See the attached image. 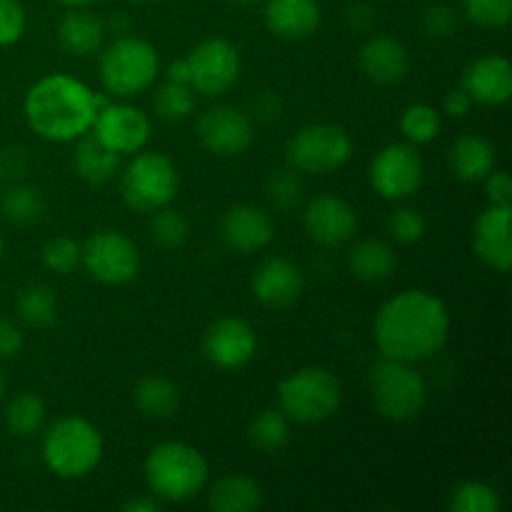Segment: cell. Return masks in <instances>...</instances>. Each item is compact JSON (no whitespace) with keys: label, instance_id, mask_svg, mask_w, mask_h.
Instances as JSON below:
<instances>
[{"label":"cell","instance_id":"cell-21","mask_svg":"<svg viewBox=\"0 0 512 512\" xmlns=\"http://www.w3.org/2000/svg\"><path fill=\"white\" fill-rule=\"evenodd\" d=\"M360 70L375 85H398L410 73V53L393 35H373L358 53Z\"/></svg>","mask_w":512,"mask_h":512},{"label":"cell","instance_id":"cell-13","mask_svg":"<svg viewBox=\"0 0 512 512\" xmlns=\"http://www.w3.org/2000/svg\"><path fill=\"white\" fill-rule=\"evenodd\" d=\"M200 145L218 158H238L253 145V120L233 105H213L195 125Z\"/></svg>","mask_w":512,"mask_h":512},{"label":"cell","instance_id":"cell-49","mask_svg":"<svg viewBox=\"0 0 512 512\" xmlns=\"http://www.w3.org/2000/svg\"><path fill=\"white\" fill-rule=\"evenodd\" d=\"M55 3L65 5V8H88V5L95 3V0H55Z\"/></svg>","mask_w":512,"mask_h":512},{"label":"cell","instance_id":"cell-3","mask_svg":"<svg viewBox=\"0 0 512 512\" xmlns=\"http://www.w3.org/2000/svg\"><path fill=\"white\" fill-rule=\"evenodd\" d=\"M143 478L160 503H185L208 488L210 465L193 445L165 440L145 455Z\"/></svg>","mask_w":512,"mask_h":512},{"label":"cell","instance_id":"cell-33","mask_svg":"<svg viewBox=\"0 0 512 512\" xmlns=\"http://www.w3.org/2000/svg\"><path fill=\"white\" fill-rule=\"evenodd\" d=\"M153 110L165 123H180L195 110V90L190 85L165 80L153 93Z\"/></svg>","mask_w":512,"mask_h":512},{"label":"cell","instance_id":"cell-16","mask_svg":"<svg viewBox=\"0 0 512 512\" xmlns=\"http://www.w3.org/2000/svg\"><path fill=\"white\" fill-rule=\"evenodd\" d=\"M258 353V333L243 318H220L203 333V355L220 370H240Z\"/></svg>","mask_w":512,"mask_h":512},{"label":"cell","instance_id":"cell-12","mask_svg":"<svg viewBox=\"0 0 512 512\" xmlns=\"http://www.w3.org/2000/svg\"><path fill=\"white\" fill-rule=\"evenodd\" d=\"M190 88L205 98H220L238 83L243 60L228 38H205L188 53Z\"/></svg>","mask_w":512,"mask_h":512},{"label":"cell","instance_id":"cell-5","mask_svg":"<svg viewBox=\"0 0 512 512\" xmlns=\"http://www.w3.org/2000/svg\"><path fill=\"white\" fill-rule=\"evenodd\" d=\"M100 85L110 98L128 100L145 93L160 75V53L153 43L135 35H123L105 45L98 63Z\"/></svg>","mask_w":512,"mask_h":512},{"label":"cell","instance_id":"cell-40","mask_svg":"<svg viewBox=\"0 0 512 512\" xmlns=\"http://www.w3.org/2000/svg\"><path fill=\"white\" fill-rule=\"evenodd\" d=\"M425 228H428V223H425L423 213H420L418 208H408V205L393 210V215H390L388 220L390 235L403 245L418 243L425 235Z\"/></svg>","mask_w":512,"mask_h":512},{"label":"cell","instance_id":"cell-43","mask_svg":"<svg viewBox=\"0 0 512 512\" xmlns=\"http://www.w3.org/2000/svg\"><path fill=\"white\" fill-rule=\"evenodd\" d=\"M283 118V100L273 90H260L253 100H250V120H260V123H278Z\"/></svg>","mask_w":512,"mask_h":512},{"label":"cell","instance_id":"cell-8","mask_svg":"<svg viewBox=\"0 0 512 512\" xmlns=\"http://www.w3.org/2000/svg\"><path fill=\"white\" fill-rule=\"evenodd\" d=\"M180 173L173 160L155 150H138L120 173L123 203L135 213H155L175 200Z\"/></svg>","mask_w":512,"mask_h":512},{"label":"cell","instance_id":"cell-24","mask_svg":"<svg viewBox=\"0 0 512 512\" xmlns=\"http://www.w3.org/2000/svg\"><path fill=\"white\" fill-rule=\"evenodd\" d=\"M448 168L463 183H483L495 168V148L483 135H460L448 150Z\"/></svg>","mask_w":512,"mask_h":512},{"label":"cell","instance_id":"cell-26","mask_svg":"<svg viewBox=\"0 0 512 512\" xmlns=\"http://www.w3.org/2000/svg\"><path fill=\"white\" fill-rule=\"evenodd\" d=\"M73 170L83 183L105 185L120 173V155L105 148L93 133H85L75 140Z\"/></svg>","mask_w":512,"mask_h":512},{"label":"cell","instance_id":"cell-48","mask_svg":"<svg viewBox=\"0 0 512 512\" xmlns=\"http://www.w3.org/2000/svg\"><path fill=\"white\" fill-rule=\"evenodd\" d=\"M165 80H173V83L190 85V65H188V58L173 60V63H170L168 68H165Z\"/></svg>","mask_w":512,"mask_h":512},{"label":"cell","instance_id":"cell-29","mask_svg":"<svg viewBox=\"0 0 512 512\" xmlns=\"http://www.w3.org/2000/svg\"><path fill=\"white\" fill-rule=\"evenodd\" d=\"M5 428L13 438L28 440L33 435L43 433L45 418H48V410H45V403L35 393H28V390H20L5 405Z\"/></svg>","mask_w":512,"mask_h":512},{"label":"cell","instance_id":"cell-46","mask_svg":"<svg viewBox=\"0 0 512 512\" xmlns=\"http://www.w3.org/2000/svg\"><path fill=\"white\" fill-rule=\"evenodd\" d=\"M443 108L450 118H465L470 113V108H473V100L468 98V93L463 88L450 90L443 100Z\"/></svg>","mask_w":512,"mask_h":512},{"label":"cell","instance_id":"cell-36","mask_svg":"<svg viewBox=\"0 0 512 512\" xmlns=\"http://www.w3.org/2000/svg\"><path fill=\"white\" fill-rule=\"evenodd\" d=\"M150 215H153V220H150V235H153V240L160 248L178 250L188 243L190 223L180 210L165 205V208L155 210Z\"/></svg>","mask_w":512,"mask_h":512},{"label":"cell","instance_id":"cell-28","mask_svg":"<svg viewBox=\"0 0 512 512\" xmlns=\"http://www.w3.org/2000/svg\"><path fill=\"white\" fill-rule=\"evenodd\" d=\"M133 403L148 420H170L180 410V388L163 375H145L133 388Z\"/></svg>","mask_w":512,"mask_h":512},{"label":"cell","instance_id":"cell-50","mask_svg":"<svg viewBox=\"0 0 512 512\" xmlns=\"http://www.w3.org/2000/svg\"><path fill=\"white\" fill-rule=\"evenodd\" d=\"M230 3H233V5H243V8H248V5L260 3V0H230Z\"/></svg>","mask_w":512,"mask_h":512},{"label":"cell","instance_id":"cell-39","mask_svg":"<svg viewBox=\"0 0 512 512\" xmlns=\"http://www.w3.org/2000/svg\"><path fill=\"white\" fill-rule=\"evenodd\" d=\"M40 260H43L45 270H50L55 275L73 273L80 265V243L68 238V235H55V238H50L43 245Z\"/></svg>","mask_w":512,"mask_h":512},{"label":"cell","instance_id":"cell-31","mask_svg":"<svg viewBox=\"0 0 512 512\" xmlns=\"http://www.w3.org/2000/svg\"><path fill=\"white\" fill-rule=\"evenodd\" d=\"M0 210H3V218L10 225L30 228V225L40 223V218L45 213V203L43 195L33 185L15 183L10 188H5L3 195H0Z\"/></svg>","mask_w":512,"mask_h":512},{"label":"cell","instance_id":"cell-37","mask_svg":"<svg viewBox=\"0 0 512 512\" xmlns=\"http://www.w3.org/2000/svg\"><path fill=\"white\" fill-rule=\"evenodd\" d=\"M303 180H300L298 170L283 168L275 170L268 180H265V198H268L270 208L280 210V213H290L303 200Z\"/></svg>","mask_w":512,"mask_h":512},{"label":"cell","instance_id":"cell-27","mask_svg":"<svg viewBox=\"0 0 512 512\" xmlns=\"http://www.w3.org/2000/svg\"><path fill=\"white\" fill-rule=\"evenodd\" d=\"M208 505L215 512H255L263 508V488L248 475H223L208 488Z\"/></svg>","mask_w":512,"mask_h":512},{"label":"cell","instance_id":"cell-19","mask_svg":"<svg viewBox=\"0 0 512 512\" xmlns=\"http://www.w3.org/2000/svg\"><path fill=\"white\" fill-rule=\"evenodd\" d=\"M512 205H488L473 228V250L495 273H508L512 263Z\"/></svg>","mask_w":512,"mask_h":512},{"label":"cell","instance_id":"cell-52","mask_svg":"<svg viewBox=\"0 0 512 512\" xmlns=\"http://www.w3.org/2000/svg\"><path fill=\"white\" fill-rule=\"evenodd\" d=\"M3 250H5V243H3V238H0V258H3Z\"/></svg>","mask_w":512,"mask_h":512},{"label":"cell","instance_id":"cell-25","mask_svg":"<svg viewBox=\"0 0 512 512\" xmlns=\"http://www.w3.org/2000/svg\"><path fill=\"white\" fill-rule=\"evenodd\" d=\"M398 268L393 245L380 238H363L350 248L348 270L360 283H385Z\"/></svg>","mask_w":512,"mask_h":512},{"label":"cell","instance_id":"cell-17","mask_svg":"<svg viewBox=\"0 0 512 512\" xmlns=\"http://www.w3.org/2000/svg\"><path fill=\"white\" fill-rule=\"evenodd\" d=\"M253 298L268 310H285L298 303L305 290V275L298 265L283 255H270L255 268L250 278Z\"/></svg>","mask_w":512,"mask_h":512},{"label":"cell","instance_id":"cell-7","mask_svg":"<svg viewBox=\"0 0 512 512\" xmlns=\"http://www.w3.org/2000/svg\"><path fill=\"white\" fill-rule=\"evenodd\" d=\"M370 400L390 423H410L428 405V385L413 363L380 358L370 368Z\"/></svg>","mask_w":512,"mask_h":512},{"label":"cell","instance_id":"cell-18","mask_svg":"<svg viewBox=\"0 0 512 512\" xmlns=\"http://www.w3.org/2000/svg\"><path fill=\"white\" fill-rule=\"evenodd\" d=\"M220 238L230 250L253 255L268 248L275 238L273 215L253 203H238L228 208L220 220Z\"/></svg>","mask_w":512,"mask_h":512},{"label":"cell","instance_id":"cell-14","mask_svg":"<svg viewBox=\"0 0 512 512\" xmlns=\"http://www.w3.org/2000/svg\"><path fill=\"white\" fill-rule=\"evenodd\" d=\"M150 118L138 105H130L125 100H110L103 110H98L93 130L90 133L113 150L115 155H135L143 150L150 140Z\"/></svg>","mask_w":512,"mask_h":512},{"label":"cell","instance_id":"cell-20","mask_svg":"<svg viewBox=\"0 0 512 512\" xmlns=\"http://www.w3.org/2000/svg\"><path fill=\"white\" fill-rule=\"evenodd\" d=\"M460 88L473 103L498 108L512 98V65L505 55H480L463 70Z\"/></svg>","mask_w":512,"mask_h":512},{"label":"cell","instance_id":"cell-32","mask_svg":"<svg viewBox=\"0 0 512 512\" xmlns=\"http://www.w3.org/2000/svg\"><path fill=\"white\" fill-rule=\"evenodd\" d=\"M15 310L28 328L45 330L58 320V295L48 285H28L20 290Z\"/></svg>","mask_w":512,"mask_h":512},{"label":"cell","instance_id":"cell-41","mask_svg":"<svg viewBox=\"0 0 512 512\" xmlns=\"http://www.w3.org/2000/svg\"><path fill=\"white\" fill-rule=\"evenodd\" d=\"M28 28V15L20 0H0V48L20 43Z\"/></svg>","mask_w":512,"mask_h":512},{"label":"cell","instance_id":"cell-34","mask_svg":"<svg viewBox=\"0 0 512 512\" xmlns=\"http://www.w3.org/2000/svg\"><path fill=\"white\" fill-rule=\"evenodd\" d=\"M443 130V120L440 113L428 103H415L408 105L400 115V133L405 135V140L413 145H428Z\"/></svg>","mask_w":512,"mask_h":512},{"label":"cell","instance_id":"cell-22","mask_svg":"<svg viewBox=\"0 0 512 512\" xmlns=\"http://www.w3.org/2000/svg\"><path fill=\"white\" fill-rule=\"evenodd\" d=\"M265 28L283 40H305L318 33L323 10L318 0H265Z\"/></svg>","mask_w":512,"mask_h":512},{"label":"cell","instance_id":"cell-6","mask_svg":"<svg viewBox=\"0 0 512 512\" xmlns=\"http://www.w3.org/2000/svg\"><path fill=\"white\" fill-rule=\"evenodd\" d=\"M343 403V385L333 370L305 365L278 385V408L290 423L318 425L333 418Z\"/></svg>","mask_w":512,"mask_h":512},{"label":"cell","instance_id":"cell-45","mask_svg":"<svg viewBox=\"0 0 512 512\" xmlns=\"http://www.w3.org/2000/svg\"><path fill=\"white\" fill-rule=\"evenodd\" d=\"M23 350V333L10 318H0V360H10Z\"/></svg>","mask_w":512,"mask_h":512},{"label":"cell","instance_id":"cell-10","mask_svg":"<svg viewBox=\"0 0 512 512\" xmlns=\"http://www.w3.org/2000/svg\"><path fill=\"white\" fill-rule=\"evenodd\" d=\"M80 265L100 285H128L140 273V250L115 228H100L80 245Z\"/></svg>","mask_w":512,"mask_h":512},{"label":"cell","instance_id":"cell-15","mask_svg":"<svg viewBox=\"0 0 512 512\" xmlns=\"http://www.w3.org/2000/svg\"><path fill=\"white\" fill-rule=\"evenodd\" d=\"M303 228L320 248H340L358 233V213L338 195H315L303 208Z\"/></svg>","mask_w":512,"mask_h":512},{"label":"cell","instance_id":"cell-30","mask_svg":"<svg viewBox=\"0 0 512 512\" xmlns=\"http://www.w3.org/2000/svg\"><path fill=\"white\" fill-rule=\"evenodd\" d=\"M248 440L258 453L275 455L290 443V420L280 408H265L250 420Z\"/></svg>","mask_w":512,"mask_h":512},{"label":"cell","instance_id":"cell-2","mask_svg":"<svg viewBox=\"0 0 512 512\" xmlns=\"http://www.w3.org/2000/svg\"><path fill=\"white\" fill-rule=\"evenodd\" d=\"M98 110L95 90L68 73L35 80L23 100L25 123L48 143H75L93 130Z\"/></svg>","mask_w":512,"mask_h":512},{"label":"cell","instance_id":"cell-4","mask_svg":"<svg viewBox=\"0 0 512 512\" xmlns=\"http://www.w3.org/2000/svg\"><path fill=\"white\" fill-rule=\"evenodd\" d=\"M103 450L105 443L98 425L83 415L55 420L50 428H45L40 443L45 468L60 480L88 478L103 460Z\"/></svg>","mask_w":512,"mask_h":512},{"label":"cell","instance_id":"cell-1","mask_svg":"<svg viewBox=\"0 0 512 512\" xmlns=\"http://www.w3.org/2000/svg\"><path fill=\"white\" fill-rule=\"evenodd\" d=\"M373 338L383 358L423 363L448 345L450 313L428 290H403L375 313Z\"/></svg>","mask_w":512,"mask_h":512},{"label":"cell","instance_id":"cell-35","mask_svg":"<svg viewBox=\"0 0 512 512\" xmlns=\"http://www.w3.org/2000/svg\"><path fill=\"white\" fill-rule=\"evenodd\" d=\"M500 508V493L483 480H465L448 498L450 512H498Z\"/></svg>","mask_w":512,"mask_h":512},{"label":"cell","instance_id":"cell-51","mask_svg":"<svg viewBox=\"0 0 512 512\" xmlns=\"http://www.w3.org/2000/svg\"><path fill=\"white\" fill-rule=\"evenodd\" d=\"M5 390H8V383H5L3 373H0V400H3V398H5Z\"/></svg>","mask_w":512,"mask_h":512},{"label":"cell","instance_id":"cell-42","mask_svg":"<svg viewBox=\"0 0 512 512\" xmlns=\"http://www.w3.org/2000/svg\"><path fill=\"white\" fill-rule=\"evenodd\" d=\"M420 25H423V30L430 35V38L445 40V38H453V35L458 33L460 15H458V10L450 8V5L438 3V5H430V8H425Z\"/></svg>","mask_w":512,"mask_h":512},{"label":"cell","instance_id":"cell-23","mask_svg":"<svg viewBox=\"0 0 512 512\" xmlns=\"http://www.w3.org/2000/svg\"><path fill=\"white\" fill-rule=\"evenodd\" d=\"M58 45L73 58H90L100 53L105 43V25L95 13L85 8H68L55 28Z\"/></svg>","mask_w":512,"mask_h":512},{"label":"cell","instance_id":"cell-11","mask_svg":"<svg viewBox=\"0 0 512 512\" xmlns=\"http://www.w3.org/2000/svg\"><path fill=\"white\" fill-rule=\"evenodd\" d=\"M370 188L390 203L408 200L423 188L425 163L413 143H390L375 153L368 170Z\"/></svg>","mask_w":512,"mask_h":512},{"label":"cell","instance_id":"cell-53","mask_svg":"<svg viewBox=\"0 0 512 512\" xmlns=\"http://www.w3.org/2000/svg\"><path fill=\"white\" fill-rule=\"evenodd\" d=\"M133 3H150V0H133Z\"/></svg>","mask_w":512,"mask_h":512},{"label":"cell","instance_id":"cell-38","mask_svg":"<svg viewBox=\"0 0 512 512\" xmlns=\"http://www.w3.org/2000/svg\"><path fill=\"white\" fill-rule=\"evenodd\" d=\"M463 13L478 28L503 30L512 20V0H463Z\"/></svg>","mask_w":512,"mask_h":512},{"label":"cell","instance_id":"cell-44","mask_svg":"<svg viewBox=\"0 0 512 512\" xmlns=\"http://www.w3.org/2000/svg\"><path fill=\"white\" fill-rule=\"evenodd\" d=\"M485 198L490 205H512V180L508 170H490L483 178Z\"/></svg>","mask_w":512,"mask_h":512},{"label":"cell","instance_id":"cell-47","mask_svg":"<svg viewBox=\"0 0 512 512\" xmlns=\"http://www.w3.org/2000/svg\"><path fill=\"white\" fill-rule=\"evenodd\" d=\"M123 510L125 512H160L163 510V503H160L155 495H140V498H133L128 500V503H123Z\"/></svg>","mask_w":512,"mask_h":512},{"label":"cell","instance_id":"cell-9","mask_svg":"<svg viewBox=\"0 0 512 512\" xmlns=\"http://www.w3.org/2000/svg\"><path fill=\"white\" fill-rule=\"evenodd\" d=\"M353 155V138L343 125H303L285 145V160L298 173L328 175L343 168Z\"/></svg>","mask_w":512,"mask_h":512}]
</instances>
